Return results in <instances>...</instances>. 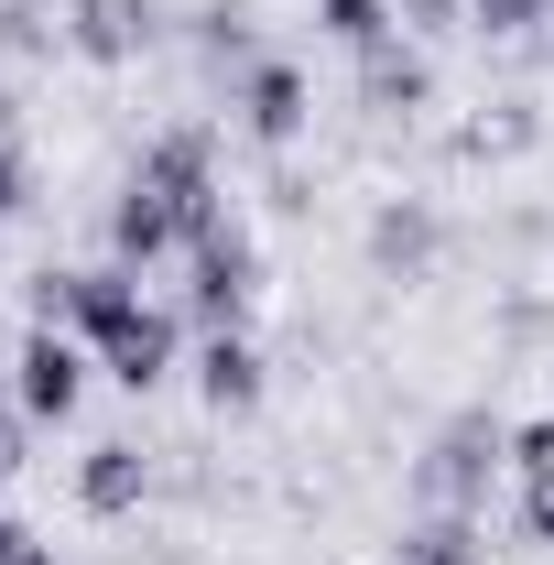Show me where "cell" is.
I'll list each match as a JSON object with an SVG mask.
<instances>
[{
    "label": "cell",
    "instance_id": "1",
    "mask_svg": "<svg viewBox=\"0 0 554 565\" xmlns=\"http://www.w3.org/2000/svg\"><path fill=\"white\" fill-rule=\"evenodd\" d=\"M228 207V185H217V131L207 120H174V131H152L131 152V174L109 185V207H98V239H109V262H185V239Z\"/></svg>",
    "mask_w": 554,
    "mask_h": 565
},
{
    "label": "cell",
    "instance_id": "2",
    "mask_svg": "<svg viewBox=\"0 0 554 565\" xmlns=\"http://www.w3.org/2000/svg\"><path fill=\"white\" fill-rule=\"evenodd\" d=\"M76 338H87V359H98V381H120L131 403H152V392L185 370V316H174V305H152L131 262H87Z\"/></svg>",
    "mask_w": 554,
    "mask_h": 565
},
{
    "label": "cell",
    "instance_id": "3",
    "mask_svg": "<svg viewBox=\"0 0 554 565\" xmlns=\"http://www.w3.org/2000/svg\"><path fill=\"white\" fill-rule=\"evenodd\" d=\"M489 490H511V424L489 403H457L414 457V500L424 511H489Z\"/></svg>",
    "mask_w": 554,
    "mask_h": 565
},
{
    "label": "cell",
    "instance_id": "4",
    "mask_svg": "<svg viewBox=\"0 0 554 565\" xmlns=\"http://www.w3.org/2000/svg\"><path fill=\"white\" fill-rule=\"evenodd\" d=\"M262 294H273V273H262V228L217 207L207 228L185 239V316H196V327H251Z\"/></svg>",
    "mask_w": 554,
    "mask_h": 565
},
{
    "label": "cell",
    "instance_id": "5",
    "mask_svg": "<svg viewBox=\"0 0 554 565\" xmlns=\"http://www.w3.org/2000/svg\"><path fill=\"white\" fill-rule=\"evenodd\" d=\"M446 250H457V217L435 196H403V185L370 196V217H359V273L370 282H435Z\"/></svg>",
    "mask_w": 554,
    "mask_h": 565
},
{
    "label": "cell",
    "instance_id": "6",
    "mask_svg": "<svg viewBox=\"0 0 554 565\" xmlns=\"http://www.w3.org/2000/svg\"><path fill=\"white\" fill-rule=\"evenodd\" d=\"M217 98H228V131L251 141V152H305L316 141V76L294 66V55H251Z\"/></svg>",
    "mask_w": 554,
    "mask_h": 565
},
{
    "label": "cell",
    "instance_id": "7",
    "mask_svg": "<svg viewBox=\"0 0 554 565\" xmlns=\"http://www.w3.org/2000/svg\"><path fill=\"white\" fill-rule=\"evenodd\" d=\"M87 338L76 327H22L11 338V359H0V381H11V403L33 424H76V403H87Z\"/></svg>",
    "mask_w": 554,
    "mask_h": 565
},
{
    "label": "cell",
    "instance_id": "8",
    "mask_svg": "<svg viewBox=\"0 0 554 565\" xmlns=\"http://www.w3.org/2000/svg\"><path fill=\"white\" fill-rule=\"evenodd\" d=\"M163 0H66L55 11V44H66L76 66H98V76H131L141 55H163Z\"/></svg>",
    "mask_w": 554,
    "mask_h": 565
},
{
    "label": "cell",
    "instance_id": "9",
    "mask_svg": "<svg viewBox=\"0 0 554 565\" xmlns=\"http://www.w3.org/2000/svg\"><path fill=\"white\" fill-rule=\"evenodd\" d=\"M152 490H163V446H141V435L76 446V511H87V522H141Z\"/></svg>",
    "mask_w": 554,
    "mask_h": 565
},
{
    "label": "cell",
    "instance_id": "10",
    "mask_svg": "<svg viewBox=\"0 0 554 565\" xmlns=\"http://www.w3.org/2000/svg\"><path fill=\"white\" fill-rule=\"evenodd\" d=\"M348 87H359V109H370V120H424V109H435V44L381 33L370 55H348Z\"/></svg>",
    "mask_w": 554,
    "mask_h": 565
},
{
    "label": "cell",
    "instance_id": "11",
    "mask_svg": "<svg viewBox=\"0 0 554 565\" xmlns=\"http://www.w3.org/2000/svg\"><path fill=\"white\" fill-rule=\"evenodd\" d=\"M196 403H207L217 424H239V414H262V392H273V349L251 338V327H207L196 338Z\"/></svg>",
    "mask_w": 554,
    "mask_h": 565
},
{
    "label": "cell",
    "instance_id": "12",
    "mask_svg": "<svg viewBox=\"0 0 554 565\" xmlns=\"http://www.w3.org/2000/svg\"><path fill=\"white\" fill-rule=\"evenodd\" d=\"M174 33H185V66H196V87H228L251 55H273L251 0H196V22H174Z\"/></svg>",
    "mask_w": 554,
    "mask_h": 565
},
{
    "label": "cell",
    "instance_id": "13",
    "mask_svg": "<svg viewBox=\"0 0 554 565\" xmlns=\"http://www.w3.org/2000/svg\"><path fill=\"white\" fill-rule=\"evenodd\" d=\"M511 522L533 555H554V414L511 424Z\"/></svg>",
    "mask_w": 554,
    "mask_h": 565
},
{
    "label": "cell",
    "instance_id": "14",
    "mask_svg": "<svg viewBox=\"0 0 554 565\" xmlns=\"http://www.w3.org/2000/svg\"><path fill=\"white\" fill-rule=\"evenodd\" d=\"M392 565H489V511H414V522H392Z\"/></svg>",
    "mask_w": 554,
    "mask_h": 565
},
{
    "label": "cell",
    "instance_id": "15",
    "mask_svg": "<svg viewBox=\"0 0 554 565\" xmlns=\"http://www.w3.org/2000/svg\"><path fill=\"white\" fill-rule=\"evenodd\" d=\"M316 33H327L338 55H370V44L403 33V22H392V0H316Z\"/></svg>",
    "mask_w": 554,
    "mask_h": 565
},
{
    "label": "cell",
    "instance_id": "16",
    "mask_svg": "<svg viewBox=\"0 0 554 565\" xmlns=\"http://www.w3.org/2000/svg\"><path fill=\"white\" fill-rule=\"evenodd\" d=\"M544 11H554V0H468V33L500 55V44H533V33H544Z\"/></svg>",
    "mask_w": 554,
    "mask_h": 565
},
{
    "label": "cell",
    "instance_id": "17",
    "mask_svg": "<svg viewBox=\"0 0 554 565\" xmlns=\"http://www.w3.org/2000/svg\"><path fill=\"white\" fill-rule=\"evenodd\" d=\"M392 22L414 44H446V33H468V0H392Z\"/></svg>",
    "mask_w": 554,
    "mask_h": 565
},
{
    "label": "cell",
    "instance_id": "18",
    "mask_svg": "<svg viewBox=\"0 0 554 565\" xmlns=\"http://www.w3.org/2000/svg\"><path fill=\"white\" fill-rule=\"evenodd\" d=\"M33 435H44V424L22 414V403H11V381H0V479H22V457H33Z\"/></svg>",
    "mask_w": 554,
    "mask_h": 565
},
{
    "label": "cell",
    "instance_id": "19",
    "mask_svg": "<svg viewBox=\"0 0 554 565\" xmlns=\"http://www.w3.org/2000/svg\"><path fill=\"white\" fill-rule=\"evenodd\" d=\"M0 565H55V544H44L22 511H0Z\"/></svg>",
    "mask_w": 554,
    "mask_h": 565
},
{
    "label": "cell",
    "instance_id": "20",
    "mask_svg": "<svg viewBox=\"0 0 554 565\" xmlns=\"http://www.w3.org/2000/svg\"><path fill=\"white\" fill-rule=\"evenodd\" d=\"M533 44H544V66H554V11H544V33H533Z\"/></svg>",
    "mask_w": 554,
    "mask_h": 565
},
{
    "label": "cell",
    "instance_id": "21",
    "mask_svg": "<svg viewBox=\"0 0 554 565\" xmlns=\"http://www.w3.org/2000/svg\"><path fill=\"white\" fill-rule=\"evenodd\" d=\"M0 511H11V479H0Z\"/></svg>",
    "mask_w": 554,
    "mask_h": 565
}]
</instances>
